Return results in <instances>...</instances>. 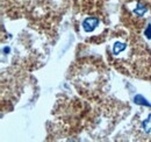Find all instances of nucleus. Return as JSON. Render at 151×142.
<instances>
[{
    "label": "nucleus",
    "instance_id": "obj_2",
    "mask_svg": "<svg viewBox=\"0 0 151 142\" xmlns=\"http://www.w3.org/2000/svg\"><path fill=\"white\" fill-rule=\"evenodd\" d=\"M139 130L142 132V135L145 136L151 133V113H148L147 119L142 120V122L139 125Z\"/></svg>",
    "mask_w": 151,
    "mask_h": 142
},
{
    "label": "nucleus",
    "instance_id": "obj_1",
    "mask_svg": "<svg viewBox=\"0 0 151 142\" xmlns=\"http://www.w3.org/2000/svg\"><path fill=\"white\" fill-rule=\"evenodd\" d=\"M72 72L77 89L87 96L98 94L107 80V73L104 70V67L95 62H81L76 65Z\"/></svg>",
    "mask_w": 151,
    "mask_h": 142
},
{
    "label": "nucleus",
    "instance_id": "obj_3",
    "mask_svg": "<svg viewBox=\"0 0 151 142\" xmlns=\"http://www.w3.org/2000/svg\"><path fill=\"white\" fill-rule=\"evenodd\" d=\"M98 20L96 19H87L86 21H84V23H83V26H84V28H85V30L86 32H91V30H93L94 29V27L98 25Z\"/></svg>",
    "mask_w": 151,
    "mask_h": 142
}]
</instances>
